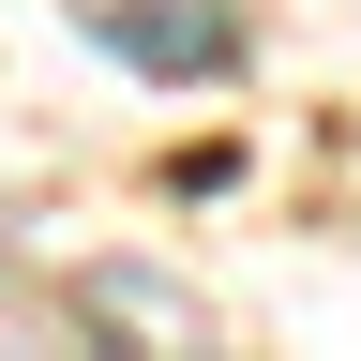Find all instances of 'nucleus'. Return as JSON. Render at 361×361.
Listing matches in <instances>:
<instances>
[{
	"label": "nucleus",
	"mask_w": 361,
	"mask_h": 361,
	"mask_svg": "<svg viewBox=\"0 0 361 361\" xmlns=\"http://www.w3.org/2000/svg\"><path fill=\"white\" fill-rule=\"evenodd\" d=\"M90 45L180 90V75H226V61H241V16H226V0H90Z\"/></svg>",
	"instance_id": "nucleus-1"
}]
</instances>
